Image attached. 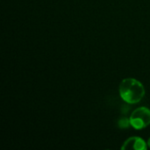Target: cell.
<instances>
[{
	"label": "cell",
	"instance_id": "cell-1",
	"mask_svg": "<svg viewBox=\"0 0 150 150\" xmlns=\"http://www.w3.org/2000/svg\"><path fill=\"white\" fill-rule=\"evenodd\" d=\"M119 91L121 98L128 104H137L145 96L143 84L134 78H125L121 81Z\"/></svg>",
	"mask_w": 150,
	"mask_h": 150
},
{
	"label": "cell",
	"instance_id": "cell-2",
	"mask_svg": "<svg viewBox=\"0 0 150 150\" xmlns=\"http://www.w3.org/2000/svg\"><path fill=\"white\" fill-rule=\"evenodd\" d=\"M130 125L136 130H142L150 125V109L142 106L135 109L130 118Z\"/></svg>",
	"mask_w": 150,
	"mask_h": 150
},
{
	"label": "cell",
	"instance_id": "cell-3",
	"mask_svg": "<svg viewBox=\"0 0 150 150\" xmlns=\"http://www.w3.org/2000/svg\"><path fill=\"white\" fill-rule=\"evenodd\" d=\"M148 148L145 141L140 137H130L127 139L123 146L121 147L122 150H146Z\"/></svg>",
	"mask_w": 150,
	"mask_h": 150
},
{
	"label": "cell",
	"instance_id": "cell-4",
	"mask_svg": "<svg viewBox=\"0 0 150 150\" xmlns=\"http://www.w3.org/2000/svg\"><path fill=\"white\" fill-rule=\"evenodd\" d=\"M129 125H130V120H127V119H122V120H120V127H122V128L127 127Z\"/></svg>",
	"mask_w": 150,
	"mask_h": 150
},
{
	"label": "cell",
	"instance_id": "cell-5",
	"mask_svg": "<svg viewBox=\"0 0 150 150\" xmlns=\"http://www.w3.org/2000/svg\"><path fill=\"white\" fill-rule=\"evenodd\" d=\"M148 146L150 148V138H149V142H148Z\"/></svg>",
	"mask_w": 150,
	"mask_h": 150
}]
</instances>
